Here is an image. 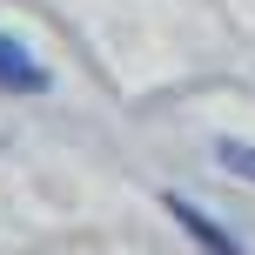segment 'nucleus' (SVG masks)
<instances>
[{
	"label": "nucleus",
	"mask_w": 255,
	"mask_h": 255,
	"mask_svg": "<svg viewBox=\"0 0 255 255\" xmlns=\"http://www.w3.org/2000/svg\"><path fill=\"white\" fill-rule=\"evenodd\" d=\"M0 88H27V94H40V88H47V67H40L20 40H0Z\"/></svg>",
	"instance_id": "1"
},
{
	"label": "nucleus",
	"mask_w": 255,
	"mask_h": 255,
	"mask_svg": "<svg viewBox=\"0 0 255 255\" xmlns=\"http://www.w3.org/2000/svg\"><path fill=\"white\" fill-rule=\"evenodd\" d=\"M168 215H175V222H181V229H188V235H195V242H202L208 255H242V249H235V242H229V235H222V229H215V222H208V215H202L195 202L168 195Z\"/></svg>",
	"instance_id": "2"
},
{
	"label": "nucleus",
	"mask_w": 255,
	"mask_h": 255,
	"mask_svg": "<svg viewBox=\"0 0 255 255\" xmlns=\"http://www.w3.org/2000/svg\"><path fill=\"white\" fill-rule=\"evenodd\" d=\"M215 161H222V168H235V175H249V181H255V148H249V141H222V148H215Z\"/></svg>",
	"instance_id": "3"
}]
</instances>
